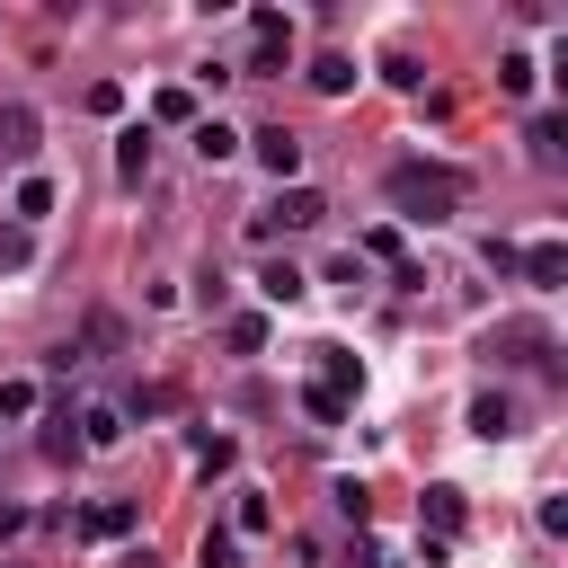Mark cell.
<instances>
[{
    "instance_id": "obj_1",
    "label": "cell",
    "mask_w": 568,
    "mask_h": 568,
    "mask_svg": "<svg viewBox=\"0 0 568 568\" xmlns=\"http://www.w3.org/2000/svg\"><path fill=\"white\" fill-rule=\"evenodd\" d=\"M382 195L399 204V222H453L462 195H470V178L444 169V160H399V169L382 178Z\"/></svg>"
},
{
    "instance_id": "obj_2",
    "label": "cell",
    "mask_w": 568,
    "mask_h": 568,
    "mask_svg": "<svg viewBox=\"0 0 568 568\" xmlns=\"http://www.w3.org/2000/svg\"><path fill=\"white\" fill-rule=\"evenodd\" d=\"M320 213H328V204H320L311 186H284V195H275L266 213H248V240H284V231H311Z\"/></svg>"
},
{
    "instance_id": "obj_3",
    "label": "cell",
    "mask_w": 568,
    "mask_h": 568,
    "mask_svg": "<svg viewBox=\"0 0 568 568\" xmlns=\"http://www.w3.org/2000/svg\"><path fill=\"white\" fill-rule=\"evenodd\" d=\"M248 27H257V53H248V80H266V71H284V53H293V18H284V9H257Z\"/></svg>"
},
{
    "instance_id": "obj_4",
    "label": "cell",
    "mask_w": 568,
    "mask_h": 568,
    "mask_svg": "<svg viewBox=\"0 0 568 568\" xmlns=\"http://www.w3.org/2000/svg\"><path fill=\"white\" fill-rule=\"evenodd\" d=\"M71 532H80V541H124V532H133V497H89V506L71 515Z\"/></svg>"
},
{
    "instance_id": "obj_5",
    "label": "cell",
    "mask_w": 568,
    "mask_h": 568,
    "mask_svg": "<svg viewBox=\"0 0 568 568\" xmlns=\"http://www.w3.org/2000/svg\"><path fill=\"white\" fill-rule=\"evenodd\" d=\"M248 142H257V160H266L275 178H293V169H302V133H284V124H257Z\"/></svg>"
},
{
    "instance_id": "obj_6",
    "label": "cell",
    "mask_w": 568,
    "mask_h": 568,
    "mask_svg": "<svg viewBox=\"0 0 568 568\" xmlns=\"http://www.w3.org/2000/svg\"><path fill=\"white\" fill-rule=\"evenodd\" d=\"M541 346H550V337H541V328H532V320H506V328H497V337H488V355H497V364H532V355H541Z\"/></svg>"
},
{
    "instance_id": "obj_7",
    "label": "cell",
    "mask_w": 568,
    "mask_h": 568,
    "mask_svg": "<svg viewBox=\"0 0 568 568\" xmlns=\"http://www.w3.org/2000/svg\"><path fill=\"white\" fill-rule=\"evenodd\" d=\"M0 160H36V106H0Z\"/></svg>"
},
{
    "instance_id": "obj_8",
    "label": "cell",
    "mask_w": 568,
    "mask_h": 568,
    "mask_svg": "<svg viewBox=\"0 0 568 568\" xmlns=\"http://www.w3.org/2000/svg\"><path fill=\"white\" fill-rule=\"evenodd\" d=\"M470 435H488V444H497V435H515V408H506V390H479V399H470Z\"/></svg>"
},
{
    "instance_id": "obj_9",
    "label": "cell",
    "mask_w": 568,
    "mask_h": 568,
    "mask_svg": "<svg viewBox=\"0 0 568 568\" xmlns=\"http://www.w3.org/2000/svg\"><path fill=\"white\" fill-rule=\"evenodd\" d=\"M417 515L435 524V541H453V532H462V488H426V497H417Z\"/></svg>"
},
{
    "instance_id": "obj_10",
    "label": "cell",
    "mask_w": 568,
    "mask_h": 568,
    "mask_svg": "<svg viewBox=\"0 0 568 568\" xmlns=\"http://www.w3.org/2000/svg\"><path fill=\"white\" fill-rule=\"evenodd\" d=\"M355 382H364V364H355L346 346H320V390H337V399H346Z\"/></svg>"
},
{
    "instance_id": "obj_11",
    "label": "cell",
    "mask_w": 568,
    "mask_h": 568,
    "mask_svg": "<svg viewBox=\"0 0 568 568\" xmlns=\"http://www.w3.org/2000/svg\"><path fill=\"white\" fill-rule=\"evenodd\" d=\"M115 435H124V408H106V399H98V408H80V444H89V453H106Z\"/></svg>"
},
{
    "instance_id": "obj_12",
    "label": "cell",
    "mask_w": 568,
    "mask_h": 568,
    "mask_svg": "<svg viewBox=\"0 0 568 568\" xmlns=\"http://www.w3.org/2000/svg\"><path fill=\"white\" fill-rule=\"evenodd\" d=\"M311 89H320V98H346V89H355V62H346V53H320V62H311Z\"/></svg>"
},
{
    "instance_id": "obj_13",
    "label": "cell",
    "mask_w": 568,
    "mask_h": 568,
    "mask_svg": "<svg viewBox=\"0 0 568 568\" xmlns=\"http://www.w3.org/2000/svg\"><path fill=\"white\" fill-rule=\"evenodd\" d=\"M195 151H204V169H222V160L240 151V133H231L222 115H204V124H195Z\"/></svg>"
},
{
    "instance_id": "obj_14",
    "label": "cell",
    "mask_w": 568,
    "mask_h": 568,
    "mask_svg": "<svg viewBox=\"0 0 568 568\" xmlns=\"http://www.w3.org/2000/svg\"><path fill=\"white\" fill-rule=\"evenodd\" d=\"M524 275H532V284H559V275H568V248H559V240H532V248H524Z\"/></svg>"
},
{
    "instance_id": "obj_15",
    "label": "cell",
    "mask_w": 568,
    "mask_h": 568,
    "mask_svg": "<svg viewBox=\"0 0 568 568\" xmlns=\"http://www.w3.org/2000/svg\"><path fill=\"white\" fill-rule=\"evenodd\" d=\"M222 337H231L240 355H257V346H266V311H231V320H222Z\"/></svg>"
},
{
    "instance_id": "obj_16",
    "label": "cell",
    "mask_w": 568,
    "mask_h": 568,
    "mask_svg": "<svg viewBox=\"0 0 568 568\" xmlns=\"http://www.w3.org/2000/svg\"><path fill=\"white\" fill-rule=\"evenodd\" d=\"M568 151V115H532V160H559Z\"/></svg>"
},
{
    "instance_id": "obj_17",
    "label": "cell",
    "mask_w": 568,
    "mask_h": 568,
    "mask_svg": "<svg viewBox=\"0 0 568 568\" xmlns=\"http://www.w3.org/2000/svg\"><path fill=\"white\" fill-rule=\"evenodd\" d=\"M9 204H18V222H44V213H53V186H44V178H18Z\"/></svg>"
},
{
    "instance_id": "obj_18",
    "label": "cell",
    "mask_w": 568,
    "mask_h": 568,
    "mask_svg": "<svg viewBox=\"0 0 568 568\" xmlns=\"http://www.w3.org/2000/svg\"><path fill=\"white\" fill-rule=\"evenodd\" d=\"M328 506H337L346 524H364V515H373V488H364V479H337V488H328Z\"/></svg>"
},
{
    "instance_id": "obj_19",
    "label": "cell",
    "mask_w": 568,
    "mask_h": 568,
    "mask_svg": "<svg viewBox=\"0 0 568 568\" xmlns=\"http://www.w3.org/2000/svg\"><path fill=\"white\" fill-rule=\"evenodd\" d=\"M0 417H9V426H18V417H36V382H27V373H9V382H0Z\"/></svg>"
},
{
    "instance_id": "obj_20",
    "label": "cell",
    "mask_w": 568,
    "mask_h": 568,
    "mask_svg": "<svg viewBox=\"0 0 568 568\" xmlns=\"http://www.w3.org/2000/svg\"><path fill=\"white\" fill-rule=\"evenodd\" d=\"M115 169H124V178H142V169H151V133H142V124L115 142Z\"/></svg>"
},
{
    "instance_id": "obj_21",
    "label": "cell",
    "mask_w": 568,
    "mask_h": 568,
    "mask_svg": "<svg viewBox=\"0 0 568 568\" xmlns=\"http://www.w3.org/2000/svg\"><path fill=\"white\" fill-rule=\"evenodd\" d=\"M532 80H541V71H532V53H506V62H497V89H515V98H524Z\"/></svg>"
},
{
    "instance_id": "obj_22",
    "label": "cell",
    "mask_w": 568,
    "mask_h": 568,
    "mask_svg": "<svg viewBox=\"0 0 568 568\" xmlns=\"http://www.w3.org/2000/svg\"><path fill=\"white\" fill-rule=\"evenodd\" d=\"M257 293H266V302H293V293H302V266H266Z\"/></svg>"
},
{
    "instance_id": "obj_23",
    "label": "cell",
    "mask_w": 568,
    "mask_h": 568,
    "mask_svg": "<svg viewBox=\"0 0 568 568\" xmlns=\"http://www.w3.org/2000/svg\"><path fill=\"white\" fill-rule=\"evenodd\" d=\"M195 559H204V568H240V532H204Z\"/></svg>"
},
{
    "instance_id": "obj_24",
    "label": "cell",
    "mask_w": 568,
    "mask_h": 568,
    "mask_svg": "<svg viewBox=\"0 0 568 568\" xmlns=\"http://www.w3.org/2000/svg\"><path fill=\"white\" fill-rule=\"evenodd\" d=\"M151 115H160V124H186V115H195V98H186V89H160V98H151Z\"/></svg>"
},
{
    "instance_id": "obj_25",
    "label": "cell",
    "mask_w": 568,
    "mask_h": 568,
    "mask_svg": "<svg viewBox=\"0 0 568 568\" xmlns=\"http://www.w3.org/2000/svg\"><path fill=\"white\" fill-rule=\"evenodd\" d=\"M302 408H311V417H320V426H337V417H346V399H337V390H320V382H311V390H302Z\"/></svg>"
},
{
    "instance_id": "obj_26",
    "label": "cell",
    "mask_w": 568,
    "mask_h": 568,
    "mask_svg": "<svg viewBox=\"0 0 568 568\" xmlns=\"http://www.w3.org/2000/svg\"><path fill=\"white\" fill-rule=\"evenodd\" d=\"M124 408H133V417H160V408H178V390H160V382H151V390H133Z\"/></svg>"
},
{
    "instance_id": "obj_27",
    "label": "cell",
    "mask_w": 568,
    "mask_h": 568,
    "mask_svg": "<svg viewBox=\"0 0 568 568\" xmlns=\"http://www.w3.org/2000/svg\"><path fill=\"white\" fill-rule=\"evenodd\" d=\"M44 453H53V462H71V453H80V435H71V417H53V426H44Z\"/></svg>"
},
{
    "instance_id": "obj_28",
    "label": "cell",
    "mask_w": 568,
    "mask_h": 568,
    "mask_svg": "<svg viewBox=\"0 0 568 568\" xmlns=\"http://www.w3.org/2000/svg\"><path fill=\"white\" fill-rule=\"evenodd\" d=\"M266 524H275V506H266V497L248 488V497H240V532H266Z\"/></svg>"
},
{
    "instance_id": "obj_29",
    "label": "cell",
    "mask_w": 568,
    "mask_h": 568,
    "mask_svg": "<svg viewBox=\"0 0 568 568\" xmlns=\"http://www.w3.org/2000/svg\"><path fill=\"white\" fill-rule=\"evenodd\" d=\"M0 266H27V231H0Z\"/></svg>"
},
{
    "instance_id": "obj_30",
    "label": "cell",
    "mask_w": 568,
    "mask_h": 568,
    "mask_svg": "<svg viewBox=\"0 0 568 568\" xmlns=\"http://www.w3.org/2000/svg\"><path fill=\"white\" fill-rule=\"evenodd\" d=\"M355 568H408V559H390V550H364V559H355Z\"/></svg>"
}]
</instances>
